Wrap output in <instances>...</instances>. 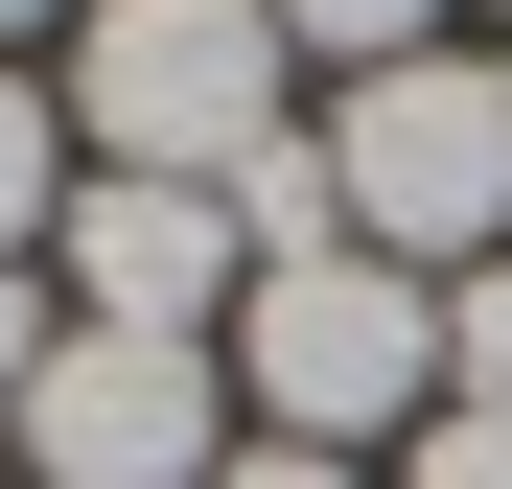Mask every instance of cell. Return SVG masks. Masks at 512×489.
<instances>
[{
    "mask_svg": "<svg viewBox=\"0 0 512 489\" xmlns=\"http://www.w3.org/2000/svg\"><path fill=\"white\" fill-rule=\"evenodd\" d=\"M326 187H350V257H396V280L512 257V70H489V47H396V70H350Z\"/></svg>",
    "mask_w": 512,
    "mask_h": 489,
    "instance_id": "1",
    "label": "cell"
},
{
    "mask_svg": "<svg viewBox=\"0 0 512 489\" xmlns=\"http://www.w3.org/2000/svg\"><path fill=\"white\" fill-rule=\"evenodd\" d=\"M233 420L256 443H326V466H373V420H443V280L280 257V280L233 303Z\"/></svg>",
    "mask_w": 512,
    "mask_h": 489,
    "instance_id": "2",
    "label": "cell"
},
{
    "mask_svg": "<svg viewBox=\"0 0 512 489\" xmlns=\"http://www.w3.org/2000/svg\"><path fill=\"white\" fill-rule=\"evenodd\" d=\"M70 117H94L117 187H233V163L280 140V24H256V0H94Z\"/></svg>",
    "mask_w": 512,
    "mask_h": 489,
    "instance_id": "3",
    "label": "cell"
},
{
    "mask_svg": "<svg viewBox=\"0 0 512 489\" xmlns=\"http://www.w3.org/2000/svg\"><path fill=\"white\" fill-rule=\"evenodd\" d=\"M233 466V350H140V326H70L24 373V489H210Z\"/></svg>",
    "mask_w": 512,
    "mask_h": 489,
    "instance_id": "4",
    "label": "cell"
},
{
    "mask_svg": "<svg viewBox=\"0 0 512 489\" xmlns=\"http://www.w3.org/2000/svg\"><path fill=\"white\" fill-rule=\"evenodd\" d=\"M47 257H70V303H94V326H140V350H210V326L256 303L233 187H117V163H94V187L47 210Z\"/></svg>",
    "mask_w": 512,
    "mask_h": 489,
    "instance_id": "5",
    "label": "cell"
},
{
    "mask_svg": "<svg viewBox=\"0 0 512 489\" xmlns=\"http://www.w3.org/2000/svg\"><path fill=\"white\" fill-rule=\"evenodd\" d=\"M47 210H70V117L47 70H0V257H47Z\"/></svg>",
    "mask_w": 512,
    "mask_h": 489,
    "instance_id": "6",
    "label": "cell"
},
{
    "mask_svg": "<svg viewBox=\"0 0 512 489\" xmlns=\"http://www.w3.org/2000/svg\"><path fill=\"white\" fill-rule=\"evenodd\" d=\"M443 420H512V257L443 280Z\"/></svg>",
    "mask_w": 512,
    "mask_h": 489,
    "instance_id": "7",
    "label": "cell"
},
{
    "mask_svg": "<svg viewBox=\"0 0 512 489\" xmlns=\"http://www.w3.org/2000/svg\"><path fill=\"white\" fill-rule=\"evenodd\" d=\"M256 24H280V47H326V70H396L443 0H256Z\"/></svg>",
    "mask_w": 512,
    "mask_h": 489,
    "instance_id": "8",
    "label": "cell"
},
{
    "mask_svg": "<svg viewBox=\"0 0 512 489\" xmlns=\"http://www.w3.org/2000/svg\"><path fill=\"white\" fill-rule=\"evenodd\" d=\"M396 489H512V420H419V443H396Z\"/></svg>",
    "mask_w": 512,
    "mask_h": 489,
    "instance_id": "9",
    "label": "cell"
},
{
    "mask_svg": "<svg viewBox=\"0 0 512 489\" xmlns=\"http://www.w3.org/2000/svg\"><path fill=\"white\" fill-rule=\"evenodd\" d=\"M47 350H70V326H47V280L0 257V420H24V373H47Z\"/></svg>",
    "mask_w": 512,
    "mask_h": 489,
    "instance_id": "10",
    "label": "cell"
},
{
    "mask_svg": "<svg viewBox=\"0 0 512 489\" xmlns=\"http://www.w3.org/2000/svg\"><path fill=\"white\" fill-rule=\"evenodd\" d=\"M210 489H373V466H326V443H233Z\"/></svg>",
    "mask_w": 512,
    "mask_h": 489,
    "instance_id": "11",
    "label": "cell"
},
{
    "mask_svg": "<svg viewBox=\"0 0 512 489\" xmlns=\"http://www.w3.org/2000/svg\"><path fill=\"white\" fill-rule=\"evenodd\" d=\"M24 24H70V0H0V70H24Z\"/></svg>",
    "mask_w": 512,
    "mask_h": 489,
    "instance_id": "12",
    "label": "cell"
},
{
    "mask_svg": "<svg viewBox=\"0 0 512 489\" xmlns=\"http://www.w3.org/2000/svg\"><path fill=\"white\" fill-rule=\"evenodd\" d=\"M0 489H24V466H0Z\"/></svg>",
    "mask_w": 512,
    "mask_h": 489,
    "instance_id": "13",
    "label": "cell"
}]
</instances>
